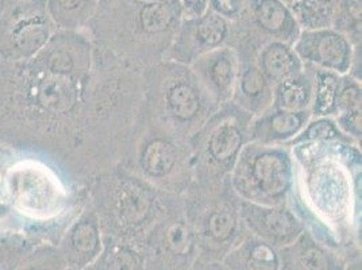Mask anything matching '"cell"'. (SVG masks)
<instances>
[{
  "mask_svg": "<svg viewBox=\"0 0 362 270\" xmlns=\"http://www.w3.org/2000/svg\"><path fill=\"white\" fill-rule=\"evenodd\" d=\"M230 22L211 10L206 14L182 19L166 52L165 60L191 65L199 57L227 46Z\"/></svg>",
  "mask_w": 362,
  "mask_h": 270,
  "instance_id": "8fae6325",
  "label": "cell"
},
{
  "mask_svg": "<svg viewBox=\"0 0 362 270\" xmlns=\"http://www.w3.org/2000/svg\"><path fill=\"white\" fill-rule=\"evenodd\" d=\"M281 1H283V3H286L287 6H289V7H291V6H292V4L295 3V1H298V0H281Z\"/></svg>",
  "mask_w": 362,
  "mask_h": 270,
  "instance_id": "8d00e7d4",
  "label": "cell"
},
{
  "mask_svg": "<svg viewBox=\"0 0 362 270\" xmlns=\"http://www.w3.org/2000/svg\"><path fill=\"white\" fill-rule=\"evenodd\" d=\"M302 29L291 7L281 0H249L242 16L230 22V46L238 59H256L272 41L293 46Z\"/></svg>",
  "mask_w": 362,
  "mask_h": 270,
  "instance_id": "30bf717a",
  "label": "cell"
},
{
  "mask_svg": "<svg viewBox=\"0 0 362 270\" xmlns=\"http://www.w3.org/2000/svg\"><path fill=\"white\" fill-rule=\"evenodd\" d=\"M347 75L351 76L353 78H356L358 81H362V44L354 45L351 64H350Z\"/></svg>",
  "mask_w": 362,
  "mask_h": 270,
  "instance_id": "1f68e13d",
  "label": "cell"
},
{
  "mask_svg": "<svg viewBox=\"0 0 362 270\" xmlns=\"http://www.w3.org/2000/svg\"><path fill=\"white\" fill-rule=\"evenodd\" d=\"M362 0H342L332 20V29L344 34L353 45L362 44Z\"/></svg>",
  "mask_w": 362,
  "mask_h": 270,
  "instance_id": "4316f807",
  "label": "cell"
},
{
  "mask_svg": "<svg viewBox=\"0 0 362 270\" xmlns=\"http://www.w3.org/2000/svg\"><path fill=\"white\" fill-rule=\"evenodd\" d=\"M69 258L77 268L90 265L103 250V231L98 215L90 206L76 221L68 235Z\"/></svg>",
  "mask_w": 362,
  "mask_h": 270,
  "instance_id": "ac0fdd59",
  "label": "cell"
},
{
  "mask_svg": "<svg viewBox=\"0 0 362 270\" xmlns=\"http://www.w3.org/2000/svg\"><path fill=\"white\" fill-rule=\"evenodd\" d=\"M189 68L215 103L223 105L231 100L238 76V57L230 46L199 57Z\"/></svg>",
  "mask_w": 362,
  "mask_h": 270,
  "instance_id": "5bb4252c",
  "label": "cell"
},
{
  "mask_svg": "<svg viewBox=\"0 0 362 270\" xmlns=\"http://www.w3.org/2000/svg\"><path fill=\"white\" fill-rule=\"evenodd\" d=\"M341 77L332 71L315 68L314 77V96L310 107L313 118L317 117H330L337 115V100L341 86Z\"/></svg>",
  "mask_w": 362,
  "mask_h": 270,
  "instance_id": "d4e9b609",
  "label": "cell"
},
{
  "mask_svg": "<svg viewBox=\"0 0 362 270\" xmlns=\"http://www.w3.org/2000/svg\"><path fill=\"white\" fill-rule=\"evenodd\" d=\"M253 117L231 100L219 105L206 123L189 136L194 181L212 184L230 177L242 149L249 143Z\"/></svg>",
  "mask_w": 362,
  "mask_h": 270,
  "instance_id": "52a82bcc",
  "label": "cell"
},
{
  "mask_svg": "<svg viewBox=\"0 0 362 270\" xmlns=\"http://www.w3.org/2000/svg\"><path fill=\"white\" fill-rule=\"evenodd\" d=\"M289 148L295 164L289 209L323 245L347 257L361 253V146L332 141Z\"/></svg>",
  "mask_w": 362,
  "mask_h": 270,
  "instance_id": "6da1fadb",
  "label": "cell"
},
{
  "mask_svg": "<svg viewBox=\"0 0 362 270\" xmlns=\"http://www.w3.org/2000/svg\"><path fill=\"white\" fill-rule=\"evenodd\" d=\"M142 3H154V4H175L179 3V0H136Z\"/></svg>",
  "mask_w": 362,
  "mask_h": 270,
  "instance_id": "e575fe53",
  "label": "cell"
},
{
  "mask_svg": "<svg viewBox=\"0 0 362 270\" xmlns=\"http://www.w3.org/2000/svg\"><path fill=\"white\" fill-rule=\"evenodd\" d=\"M11 0H0V14L7 8V6L10 4Z\"/></svg>",
  "mask_w": 362,
  "mask_h": 270,
  "instance_id": "d590c367",
  "label": "cell"
},
{
  "mask_svg": "<svg viewBox=\"0 0 362 270\" xmlns=\"http://www.w3.org/2000/svg\"><path fill=\"white\" fill-rule=\"evenodd\" d=\"M182 19L197 18L209 11L210 0H179Z\"/></svg>",
  "mask_w": 362,
  "mask_h": 270,
  "instance_id": "4dcf8cb0",
  "label": "cell"
},
{
  "mask_svg": "<svg viewBox=\"0 0 362 270\" xmlns=\"http://www.w3.org/2000/svg\"><path fill=\"white\" fill-rule=\"evenodd\" d=\"M184 215L199 249V259L222 261L247 233L242 223L241 199L230 177L212 184L192 182L182 195Z\"/></svg>",
  "mask_w": 362,
  "mask_h": 270,
  "instance_id": "8992f818",
  "label": "cell"
},
{
  "mask_svg": "<svg viewBox=\"0 0 362 270\" xmlns=\"http://www.w3.org/2000/svg\"><path fill=\"white\" fill-rule=\"evenodd\" d=\"M92 270H145L136 243L103 235V250L92 262Z\"/></svg>",
  "mask_w": 362,
  "mask_h": 270,
  "instance_id": "603a6c76",
  "label": "cell"
},
{
  "mask_svg": "<svg viewBox=\"0 0 362 270\" xmlns=\"http://www.w3.org/2000/svg\"><path fill=\"white\" fill-rule=\"evenodd\" d=\"M315 68L304 64L302 72L273 86L272 107L288 111H310L314 96Z\"/></svg>",
  "mask_w": 362,
  "mask_h": 270,
  "instance_id": "44dd1931",
  "label": "cell"
},
{
  "mask_svg": "<svg viewBox=\"0 0 362 270\" xmlns=\"http://www.w3.org/2000/svg\"><path fill=\"white\" fill-rule=\"evenodd\" d=\"M273 100V86L257 66L256 59H238V76L231 102L257 117L268 110Z\"/></svg>",
  "mask_w": 362,
  "mask_h": 270,
  "instance_id": "e0dca14e",
  "label": "cell"
},
{
  "mask_svg": "<svg viewBox=\"0 0 362 270\" xmlns=\"http://www.w3.org/2000/svg\"><path fill=\"white\" fill-rule=\"evenodd\" d=\"M142 111L189 138L221 105L215 103L188 65L164 60L142 74Z\"/></svg>",
  "mask_w": 362,
  "mask_h": 270,
  "instance_id": "277c9868",
  "label": "cell"
},
{
  "mask_svg": "<svg viewBox=\"0 0 362 270\" xmlns=\"http://www.w3.org/2000/svg\"><path fill=\"white\" fill-rule=\"evenodd\" d=\"M189 270H227L226 266L222 264V261H204L199 259L192 265Z\"/></svg>",
  "mask_w": 362,
  "mask_h": 270,
  "instance_id": "d6a6232c",
  "label": "cell"
},
{
  "mask_svg": "<svg viewBox=\"0 0 362 270\" xmlns=\"http://www.w3.org/2000/svg\"><path fill=\"white\" fill-rule=\"evenodd\" d=\"M99 0H46V10L62 31H86L98 11Z\"/></svg>",
  "mask_w": 362,
  "mask_h": 270,
  "instance_id": "7402d4cb",
  "label": "cell"
},
{
  "mask_svg": "<svg viewBox=\"0 0 362 270\" xmlns=\"http://www.w3.org/2000/svg\"><path fill=\"white\" fill-rule=\"evenodd\" d=\"M347 142V143H356L349 136L344 134L339 127L337 126V122L330 117H317L308 120L305 127L300 131V134L295 136L287 146H293L298 143L305 142ZM358 145V143H356ZM361 146V145H360Z\"/></svg>",
  "mask_w": 362,
  "mask_h": 270,
  "instance_id": "484cf974",
  "label": "cell"
},
{
  "mask_svg": "<svg viewBox=\"0 0 362 270\" xmlns=\"http://www.w3.org/2000/svg\"><path fill=\"white\" fill-rule=\"evenodd\" d=\"M182 20L180 4L99 0L88 34L93 44L124 65L144 72L165 60Z\"/></svg>",
  "mask_w": 362,
  "mask_h": 270,
  "instance_id": "7a4b0ae2",
  "label": "cell"
},
{
  "mask_svg": "<svg viewBox=\"0 0 362 270\" xmlns=\"http://www.w3.org/2000/svg\"><path fill=\"white\" fill-rule=\"evenodd\" d=\"M344 270H362L361 253L349 257L344 265Z\"/></svg>",
  "mask_w": 362,
  "mask_h": 270,
  "instance_id": "836d02e7",
  "label": "cell"
},
{
  "mask_svg": "<svg viewBox=\"0 0 362 270\" xmlns=\"http://www.w3.org/2000/svg\"><path fill=\"white\" fill-rule=\"evenodd\" d=\"M145 270H189L199 257L197 238L184 215L182 196L173 195L164 215L139 240Z\"/></svg>",
  "mask_w": 362,
  "mask_h": 270,
  "instance_id": "9c48e42d",
  "label": "cell"
},
{
  "mask_svg": "<svg viewBox=\"0 0 362 270\" xmlns=\"http://www.w3.org/2000/svg\"><path fill=\"white\" fill-rule=\"evenodd\" d=\"M293 49L303 64L346 75L354 45L344 34L329 28L300 31Z\"/></svg>",
  "mask_w": 362,
  "mask_h": 270,
  "instance_id": "4fadbf2b",
  "label": "cell"
},
{
  "mask_svg": "<svg viewBox=\"0 0 362 270\" xmlns=\"http://www.w3.org/2000/svg\"><path fill=\"white\" fill-rule=\"evenodd\" d=\"M122 165L168 195L182 196L194 181L189 138L141 111Z\"/></svg>",
  "mask_w": 362,
  "mask_h": 270,
  "instance_id": "5b68a950",
  "label": "cell"
},
{
  "mask_svg": "<svg viewBox=\"0 0 362 270\" xmlns=\"http://www.w3.org/2000/svg\"><path fill=\"white\" fill-rule=\"evenodd\" d=\"M310 119V111H288L271 105L259 115L253 117L249 127V142L288 145L300 134Z\"/></svg>",
  "mask_w": 362,
  "mask_h": 270,
  "instance_id": "2e32d148",
  "label": "cell"
},
{
  "mask_svg": "<svg viewBox=\"0 0 362 270\" xmlns=\"http://www.w3.org/2000/svg\"><path fill=\"white\" fill-rule=\"evenodd\" d=\"M334 119H335L337 126L339 127V130L344 134L349 136L351 141H354L356 143L361 145L362 110H356V111H350V112L338 114L337 117H334Z\"/></svg>",
  "mask_w": 362,
  "mask_h": 270,
  "instance_id": "f1b7e54d",
  "label": "cell"
},
{
  "mask_svg": "<svg viewBox=\"0 0 362 270\" xmlns=\"http://www.w3.org/2000/svg\"><path fill=\"white\" fill-rule=\"evenodd\" d=\"M295 164L287 145L249 142L230 175L235 194L243 201L259 206H283L293 187Z\"/></svg>",
  "mask_w": 362,
  "mask_h": 270,
  "instance_id": "ba28073f",
  "label": "cell"
},
{
  "mask_svg": "<svg viewBox=\"0 0 362 270\" xmlns=\"http://www.w3.org/2000/svg\"><path fill=\"white\" fill-rule=\"evenodd\" d=\"M240 213L249 234L277 250L293 243L305 230L288 204L259 206L241 200Z\"/></svg>",
  "mask_w": 362,
  "mask_h": 270,
  "instance_id": "7c38bea8",
  "label": "cell"
},
{
  "mask_svg": "<svg viewBox=\"0 0 362 270\" xmlns=\"http://www.w3.org/2000/svg\"><path fill=\"white\" fill-rule=\"evenodd\" d=\"M277 252L280 259L279 270H344L349 258L319 242L307 230L293 243Z\"/></svg>",
  "mask_w": 362,
  "mask_h": 270,
  "instance_id": "9a60e30c",
  "label": "cell"
},
{
  "mask_svg": "<svg viewBox=\"0 0 362 270\" xmlns=\"http://www.w3.org/2000/svg\"><path fill=\"white\" fill-rule=\"evenodd\" d=\"M227 270H279L277 249L246 233L222 259Z\"/></svg>",
  "mask_w": 362,
  "mask_h": 270,
  "instance_id": "d6986e66",
  "label": "cell"
},
{
  "mask_svg": "<svg viewBox=\"0 0 362 270\" xmlns=\"http://www.w3.org/2000/svg\"><path fill=\"white\" fill-rule=\"evenodd\" d=\"M11 1H21V0H11Z\"/></svg>",
  "mask_w": 362,
  "mask_h": 270,
  "instance_id": "74e56055",
  "label": "cell"
},
{
  "mask_svg": "<svg viewBox=\"0 0 362 270\" xmlns=\"http://www.w3.org/2000/svg\"><path fill=\"white\" fill-rule=\"evenodd\" d=\"M342 0H298L291 6L302 30L329 29Z\"/></svg>",
  "mask_w": 362,
  "mask_h": 270,
  "instance_id": "cb8c5ba5",
  "label": "cell"
},
{
  "mask_svg": "<svg viewBox=\"0 0 362 270\" xmlns=\"http://www.w3.org/2000/svg\"><path fill=\"white\" fill-rule=\"evenodd\" d=\"M361 81L353 78L351 76L342 75L341 86L337 100V115L342 112H350L356 110H362ZM335 115V117H337Z\"/></svg>",
  "mask_w": 362,
  "mask_h": 270,
  "instance_id": "83f0119b",
  "label": "cell"
},
{
  "mask_svg": "<svg viewBox=\"0 0 362 270\" xmlns=\"http://www.w3.org/2000/svg\"><path fill=\"white\" fill-rule=\"evenodd\" d=\"M256 64L272 86L300 74L304 68L293 46L280 41L262 46L257 53Z\"/></svg>",
  "mask_w": 362,
  "mask_h": 270,
  "instance_id": "ffe728a7",
  "label": "cell"
},
{
  "mask_svg": "<svg viewBox=\"0 0 362 270\" xmlns=\"http://www.w3.org/2000/svg\"><path fill=\"white\" fill-rule=\"evenodd\" d=\"M247 3L249 0H210L209 10L228 22H234L242 16Z\"/></svg>",
  "mask_w": 362,
  "mask_h": 270,
  "instance_id": "f546056e",
  "label": "cell"
},
{
  "mask_svg": "<svg viewBox=\"0 0 362 270\" xmlns=\"http://www.w3.org/2000/svg\"><path fill=\"white\" fill-rule=\"evenodd\" d=\"M172 196L122 165L95 176L90 191L103 235L133 243L142 240L164 215Z\"/></svg>",
  "mask_w": 362,
  "mask_h": 270,
  "instance_id": "3957f363",
  "label": "cell"
}]
</instances>
